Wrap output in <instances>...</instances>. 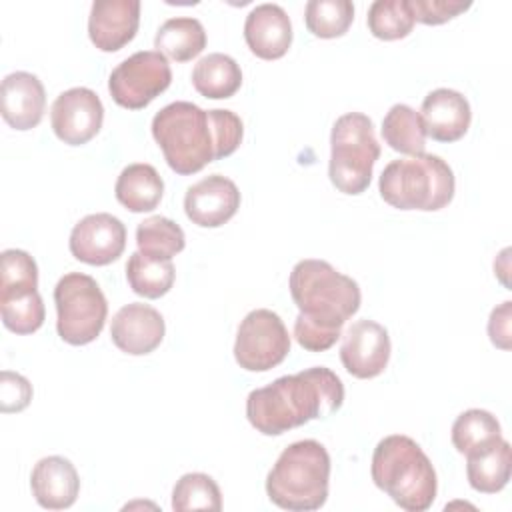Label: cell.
Segmentation results:
<instances>
[{"label": "cell", "mask_w": 512, "mask_h": 512, "mask_svg": "<svg viewBox=\"0 0 512 512\" xmlns=\"http://www.w3.org/2000/svg\"><path fill=\"white\" fill-rule=\"evenodd\" d=\"M420 120L426 136L438 142L460 140L472 122V110L466 96L452 88H436L426 94L420 106Z\"/></svg>", "instance_id": "ac0fdd59"}, {"label": "cell", "mask_w": 512, "mask_h": 512, "mask_svg": "<svg viewBox=\"0 0 512 512\" xmlns=\"http://www.w3.org/2000/svg\"><path fill=\"white\" fill-rule=\"evenodd\" d=\"M304 20L314 36L338 38L346 34L354 20V4L350 0H310Z\"/></svg>", "instance_id": "4dcf8cb0"}, {"label": "cell", "mask_w": 512, "mask_h": 512, "mask_svg": "<svg viewBox=\"0 0 512 512\" xmlns=\"http://www.w3.org/2000/svg\"><path fill=\"white\" fill-rule=\"evenodd\" d=\"M32 400V384L18 372H0V410L4 414L22 412Z\"/></svg>", "instance_id": "d590c367"}, {"label": "cell", "mask_w": 512, "mask_h": 512, "mask_svg": "<svg viewBox=\"0 0 512 512\" xmlns=\"http://www.w3.org/2000/svg\"><path fill=\"white\" fill-rule=\"evenodd\" d=\"M192 86L204 98H230L242 86V70L232 56L212 52L196 62L192 70Z\"/></svg>", "instance_id": "603a6c76"}, {"label": "cell", "mask_w": 512, "mask_h": 512, "mask_svg": "<svg viewBox=\"0 0 512 512\" xmlns=\"http://www.w3.org/2000/svg\"><path fill=\"white\" fill-rule=\"evenodd\" d=\"M370 474L374 484L406 512H424L436 500V470L410 436L390 434L382 438L374 448Z\"/></svg>", "instance_id": "3957f363"}, {"label": "cell", "mask_w": 512, "mask_h": 512, "mask_svg": "<svg viewBox=\"0 0 512 512\" xmlns=\"http://www.w3.org/2000/svg\"><path fill=\"white\" fill-rule=\"evenodd\" d=\"M172 82L168 58L158 50H140L122 60L108 78L112 100L128 110H140Z\"/></svg>", "instance_id": "30bf717a"}, {"label": "cell", "mask_w": 512, "mask_h": 512, "mask_svg": "<svg viewBox=\"0 0 512 512\" xmlns=\"http://www.w3.org/2000/svg\"><path fill=\"white\" fill-rule=\"evenodd\" d=\"M498 440H502V428L496 416L488 410L470 408L452 424V444L464 456L486 450Z\"/></svg>", "instance_id": "484cf974"}, {"label": "cell", "mask_w": 512, "mask_h": 512, "mask_svg": "<svg viewBox=\"0 0 512 512\" xmlns=\"http://www.w3.org/2000/svg\"><path fill=\"white\" fill-rule=\"evenodd\" d=\"M38 290V266L34 258L18 248L0 256V300Z\"/></svg>", "instance_id": "1f68e13d"}, {"label": "cell", "mask_w": 512, "mask_h": 512, "mask_svg": "<svg viewBox=\"0 0 512 512\" xmlns=\"http://www.w3.org/2000/svg\"><path fill=\"white\" fill-rule=\"evenodd\" d=\"M172 510H222V494L218 484L204 472H188L180 476L172 488Z\"/></svg>", "instance_id": "f1b7e54d"}, {"label": "cell", "mask_w": 512, "mask_h": 512, "mask_svg": "<svg viewBox=\"0 0 512 512\" xmlns=\"http://www.w3.org/2000/svg\"><path fill=\"white\" fill-rule=\"evenodd\" d=\"M116 200L130 212H150L154 210L164 194V180L152 164L136 162L128 164L114 186Z\"/></svg>", "instance_id": "44dd1931"}, {"label": "cell", "mask_w": 512, "mask_h": 512, "mask_svg": "<svg viewBox=\"0 0 512 512\" xmlns=\"http://www.w3.org/2000/svg\"><path fill=\"white\" fill-rule=\"evenodd\" d=\"M138 252L152 260H172L186 246L184 230L166 216H150L136 228Z\"/></svg>", "instance_id": "4316f807"}, {"label": "cell", "mask_w": 512, "mask_h": 512, "mask_svg": "<svg viewBox=\"0 0 512 512\" xmlns=\"http://www.w3.org/2000/svg\"><path fill=\"white\" fill-rule=\"evenodd\" d=\"M68 246L76 260L90 266H106L124 252L126 228L120 218L108 212L88 214L74 224Z\"/></svg>", "instance_id": "7c38bea8"}, {"label": "cell", "mask_w": 512, "mask_h": 512, "mask_svg": "<svg viewBox=\"0 0 512 512\" xmlns=\"http://www.w3.org/2000/svg\"><path fill=\"white\" fill-rule=\"evenodd\" d=\"M454 172L436 154H416L384 166L378 190L384 202L398 210L436 212L454 198Z\"/></svg>", "instance_id": "8992f818"}, {"label": "cell", "mask_w": 512, "mask_h": 512, "mask_svg": "<svg viewBox=\"0 0 512 512\" xmlns=\"http://www.w3.org/2000/svg\"><path fill=\"white\" fill-rule=\"evenodd\" d=\"M342 402V380L330 368L314 366L252 390L246 398V418L260 434L280 436L310 420L328 418Z\"/></svg>", "instance_id": "7a4b0ae2"}, {"label": "cell", "mask_w": 512, "mask_h": 512, "mask_svg": "<svg viewBox=\"0 0 512 512\" xmlns=\"http://www.w3.org/2000/svg\"><path fill=\"white\" fill-rule=\"evenodd\" d=\"M244 40L250 52L262 60L282 58L292 44L290 16L272 2L254 6L244 22Z\"/></svg>", "instance_id": "d6986e66"}, {"label": "cell", "mask_w": 512, "mask_h": 512, "mask_svg": "<svg viewBox=\"0 0 512 512\" xmlns=\"http://www.w3.org/2000/svg\"><path fill=\"white\" fill-rule=\"evenodd\" d=\"M290 352V336L282 318L256 308L244 316L234 342V358L248 372H266L284 362Z\"/></svg>", "instance_id": "9c48e42d"}, {"label": "cell", "mask_w": 512, "mask_h": 512, "mask_svg": "<svg viewBox=\"0 0 512 512\" xmlns=\"http://www.w3.org/2000/svg\"><path fill=\"white\" fill-rule=\"evenodd\" d=\"M240 208L238 186L222 176L210 174L186 190L184 212L200 228H218L226 224Z\"/></svg>", "instance_id": "5bb4252c"}, {"label": "cell", "mask_w": 512, "mask_h": 512, "mask_svg": "<svg viewBox=\"0 0 512 512\" xmlns=\"http://www.w3.org/2000/svg\"><path fill=\"white\" fill-rule=\"evenodd\" d=\"M152 136L166 164L180 176L200 172L218 154L210 110H202L186 100L170 102L154 114Z\"/></svg>", "instance_id": "5b68a950"}, {"label": "cell", "mask_w": 512, "mask_h": 512, "mask_svg": "<svg viewBox=\"0 0 512 512\" xmlns=\"http://www.w3.org/2000/svg\"><path fill=\"white\" fill-rule=\"evenodd\" d=\"M330 456L318 440H300L282 450L266 476L272 504L290 512H312L326 504Z\"/></svg>", "instance_id": "277c9868"}, {"label": "cell", "mask_w": 512, "mask_h": 512, "mask_svg": "<svg viewBox=\"0 0 512 512\" xmlns=\"http://www.w3.org/2000/svg\"><path fill=\"white\" fill-rule=\"evenodd\" d=\"M512 450L508 440H498L486 450L466 456V478L468 484L482 494L500 492L510 480Z\"/></svg>", "instance_id": "7402d4cb"}, {"label": "cell", "mask_w": 512, "mask_h": 512, "mask_svg": "<svg viewBox=\"0 0 512 512\" xmlns=\"http://www.w3.org/2000/svg\"><path fill=\"white\" fill-rule=\"evenodd\" d=\"M380 158V144L372 120L362 112L342 114L330 134L328 176L336 190L356 196L372 180V168Z\"/></svg>", "instance_id": "52a82bcc"}, {"label": "cell", "mask_w": 512, "mask_h": 512, "mask_svg": "<svg viewBox=\"0 0 512 512\" xmlns=\"http://www.w3.org/2000/svg\"><path fill=\"white\" fill-rule=\"evenodd\" d=\"M510 318H512V302L510 300L496 306L488 318L490 342L500 350H510V346H512V342H510L512 340V332H510L512 320Z\"/></svg>", "instance_id": "8d00e7d4"}, {"label": "cell", "mask_w": 512, "mask_h": 512, "mask_svg": "<svg viewBox=\"0 0 512 512\" xmlns=\"http://www.w3.org/2000/svg\"><path fill=\"white\" fill-rule=\"evenodd\" d=\"M470 6L472 2H462V0H410V10L414 14V20L426 26L444 24L456 18L458 14L466 12Z\"/></svg>", "instance_id": "836d02e7"}, {"label": "cell", "mask_w": 512, "mask_h": 512, "mask_svg": "<svg viewBox=\"0 0 512 512\" xmlns=\"http://www.w3.org/2000/svg\"><path fill=\"white\" fill-rule=\"evenodd\" d=\"M414 22L410 0H374L366 16L370 34L380 40H398L408 36Z\"/></svg>", "instance_id": "f546056e"}, {"label": "cell", "mask_w": 512, "mask_h": 512, "mask_svg": "<svg viewBox=\"0 0 512 512\" xmlns=\"http://www.w3.org/2000/svg\"><path fill=\"white\" fill-rule=\"evenodd\" d=\"M56 330L72 344L84 346L96 340L108 316V302L98 282L82 272L64 274L54 286Z\"/></svg>", "instance_id": "ba28073f"}, {"label": "cell", "mask_w": 512, "mask_h": 512, "mask_svg": "<svg viewBox=\"0 0 512 512\" xmlns=\"http://www.w3.org/2000/svg\"><path fill=\"white\" fill-rule=\"evenodd\" d=\"M388 330L374 320H356L342 336L340 360L348 374L360 380L380 376L390 360Z\"/></svg>", "instance_id": "4fadbf2b"}, {"label": "cell", "mask_w": 512, "mask_h": 512, "mask_svg": "<svg viewBox=\"0 0 512 512\" xmlns=\"http://www.w3.org/2000/svg\"><path fill=\"white\" fill-rule=\"evenodd\" d=\"M30 490L42 508L64 510L70 508L78 498L80 476L68 458L46 456L32 468Z\"/></svg>", "instance_id": "ffe728a7"}, {"label": "cell", "mask_w": 512, "mask_h": 512, "mask_svg": "<svg viewBox=\"0 0 512 512\" xmlns=\"http://www.w3.org/2000/svg\"><path fill=\"white\" fill-rule=\"evenodd\" d=\"M380 132L384 142L400 154L416 156L426 148V130L420 114L408 104H394L386 112Z\"/></svg>", "instance_id": "d4e9b609"}, {"label": "cell", "mask_w": 512, "mask_h": 512, "mask_svg": "<svg viewBox=\"0 0 512 512\" xmlns=\"http://www.w3.org/2000/svg\"><path fill=\"white\" fill-rule=\"evenodd\" d=\"M166 324L162 314L150 304L130 302L122 306L110 326V338L118 350L130 356H144L154 352L164 340Z\"/></svg>", "instance_id": "9a60e30c"}, {"label": "cell", "mask_w": 512, "mask_h": 512, "mask_svg": "<svg viewBox=\"0 0 512 512\" xmlns=\"http://www.w3.org/2000/svg\"><path fill=\"white\" fill-rule=\"evenodd\" d=\"M0 312L2 324L14 334H32L44 324L46 318L44 302L38 290L0 300Z\"/></svg>", "instance_id": "d6a6232c"}, {"label": "cell", "mask_w": 512, "mask_h": 512, "mask_svg": "<svg viewBox=\"0 0 512 512\" xmlns=\"http://www.w3.org/2000/svg\"><path fill=\"white\" fill-rule=\"evenodd\" d=\"M104 106L90 88L76 86L56 96L50 108V124L58 140L68 146L90 142L102 128Z\"/></svg>", "instance_id": "8fae6325"}, {"label": "cell", "mask_w": 512, "mask_h": 512, "mask_svg": "<svg viewBox=\"0 0 512 512\" xmlns=\"http://www.w3.org/2000/svg\"><path fill=\"white\" fill-rule=\"evenodd\" d=\"M212 120H214V128H216V142H218V154L216 160H222L230 154L236 152V148L242 142L244 136V126L238 114H234L232 110H222V108H214L210 110Z\"/></svg>", "instance_id": "e575fe53"}, {"label": "cell", "mask_w": 512, "mask_h": 512, "mask_svg": "<svg viewBox=\"0 0 512 512\" xmlns=\"http://www.w3.org/2000/svg\"><path fill=\"white\" fill-rule=\"evenodd\" d=\"M46 106V92L32 72H12L0 84V112L8 126L32 130L40 124Z\"/></svg>", "instance_id": "e0dca14e"}, {"label": "cell", "mask_w": 512, "mask_h": 512, "mask_svg": "<svg viewBox=\"0 0 512 512\" xmlns=\"http://www.w3.org/2000/svg\"><path fill=\"white\" fill-rule=\"evenodd\" d=\"M154 48L174 62H188L206 48V32L198 18H168L156 32Z\"/></svg>", "instance_id": "cb8c5ba5"}, {"label": "cell", "mask_w": 512, "mask_h": 512, "mask_svg": "<svg viewBox=\"0 0 512 512\" xmlns=\"http://www.w3.org/2000/svg\"><path fill=\"white\" fill-rule=\"evenodd\" d=\"M298 306L294 320L296 342L310 352H324L342 336V326L360 308V286L330 262L306 258L296 262L288 280Z\"/></svg>", "instance_id": "6da1fadb"}, {"label": "cell", "mask_w": 512, "mask_h": 512, "mask_svg": "<svg viewBox=\"0 0 512 512\" xmlns=\"http://www.w3.org/2000/svg\"><path fill=\"white\" fill-rule=\"evenodd\" d=\"M176 278L172 260H152L142 252H132L126 262V280L134 294L144 298L164 296Z\"/></svg>", "instance_id": "83f0119b"}, {"label": "cell", "mask_w": 512, "mask_h": 512, "mask_svg": "<svg viewBox=\"0 0 512 512\" xmlns=\"http://www.w3.org/2000/svg\"><path fill=\"white\" fill-rule=\"evenodd\" d=\"M138 0H96L88 16V36L102 52L124 48L138 32Z\"/></svg>", "instance_id": "2e32d148"}]
</instances>
